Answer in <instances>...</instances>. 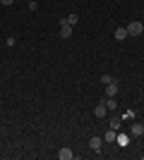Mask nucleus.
<instances>
[{
  "mask_svg": "<svg viewBox=\"0 0 144 160\" xmlns=\"http://www.w3.org/2000/svg\"><path fill=\"white\" fill-rule=\"evenodd\" d=\"M125 29H127V36H142V31H144V24L135 19V22H130V24H127Z\"/></svg>",
  "mask_w": 144,
  "mask_h": 160,
  "instance_id": "1",
  "label": "nucleus"
},
{
  "mask_svg": "<svg viewBox=\"0 0 144 160\" xmlns=\"http://www.w3.org/2000/svg\"><path fill=\"white\" fill-rule=\"evenodd\" d=\"M101 146H103L101 136H91V139H89V148L94 151V153H101Z\"/></svg>",
  "mask_w": 144,
  "mask_h": 160,
  "instance_id": "2",
  "label": "nucleus"
},
{
  "mask_svg": "<svg viewBox=\"0 0 144 160\" xmlns=\"http://www.w3.org/2000/svg\"><path fill=\"white\" fill-rule=\"evenodd\" d=\"M103 96H108V98H115V96H118V79L110 81V84H106V93H103Z\"/></svg>",
  "mask_w": 144,
  "mask_h": 160,
  "instance_id": "3",
  "label": "nucleus"
},
{
  "mask_svg": "<svg viewBox=\"0 0 144 160\" xmlns=\"http://www.w3.org/2000/svg\"><path fill=\"white\" fill-rule=\"evenodd\" d=\"M94 115L99 117V120H103V117L108 115V108H106V103H103V100H101V103H99V105L94 108Z\"/></svg>",
  "mask_w": 144,
  "mask_h": 160,
  "instance_id": "4",
  "label": "nucleus"
},
{
  "mask_svg": "<svg viewBox=\"0 0 144 160\" xmlns=\"http://www.w3.org/2000/svg\"><path fill=\"white\" fill-rule=\"evenodd\" d=\"M130 134H132V136H137V139H139V136H142V134H144V124H139V122H135V124H132V127H130Z\"/></svg>",
  "mask_w": 144,
  "mask_h": 160,
  "instance_id": "5",
  "label": "nucleus"
},
{
  "mask_svg": "<svg viewBox=\"0 0 144 160\" xmlns=\"http://www.w3.org/2000/svg\"><path fill=\"white\" fill-rule=\"evenodd\" d=\"M115 139H118V132H115V129H110V127H108V132L103 134V141H106V143H113Z\"/></svg>",
  "mask_w": 144,
  "mask_h": 160,
  "instance_id": "6",
  "label": "nucleus"
},
{
  "mask_svg": "<svg viewBox=\"0 0 144 160\" xmlns=\"http://www.w3.org/2000/svg\"><path fill=\"white\" fill-rule=\"evenodd\" d=\"M77 22H79V17H77V14H70V17H65V19H62V24H67V27L75 29V27H77Z\"/></svg>",
  "mask_w": 144,
  "mask_h": 160,
  "instance_id": "7",
  "label": "nucleus"
},
{
  "mask_svg": "<svg viewBox=\"0 0 144 160\" xmlns=\"http://www.w3.org/2000/svg\"><path fill=\"white\" fill-rule=\"evenodd\" d=\"M103 103H106V108H108V112H115L118 110V100L115 98H106Z\"/></svg>",
  "mask_w": 144,
  "mask_h": 160,
  "instance_id": "8",
  "label": "nucleus"
},
{
  "mask_svg": "<svg viewBox=\"0 0 144 160\" xmlns=\"http://www.w3.org/2000/svg\"><path fill=\"white\" fill-rule=\"evenodd\" d=\"M58 158L60 160H72V151H70V148H60V151H58Z\"/></svg>",
  "mask_w": 144,
  "mask_h": 160,
  "instance_id": "9",
  "label": "nucleus"
},
{
  "mask_svg": "<svg viewBox=\"0 0 144 160\" xmlns=\"http://www.w3.org/2000/svg\"><path fill=\"white\" fill-rule=\"evenodd\" d=\"M113 36H115V41H125V38H127V29H125V27L115 29V33H113Z\"/></svg>",
  "mask_w": 144,
  "mask_h": 160,
  "instance_id": "10",
  "label": "nucleus"
},
{
  "mask_svg": "<svg viewBox=\"0 0 144 160\" xmlns=\"http://www.w3.org/2000/svg\"><path fill=\"white\" fill-rule=\"evenodd\" d=\"M120 127H123V117H110V129H115V132H118Z\"/></svg>",
  "mask_w": 144,
  "mask_h": 160,
  "instance_id": "11",
  "label": "nucleus"
},
{
  "mask_svg": "<svg viewBox=\"0 0 144 160\" xmlns=\"http://www.w3.org/2000/svg\"><path fill=\"white\" fill-rule=\"evenodd\" d=\"M60 36H62V38H70V36H72V27L62 24V29H60Z\"/></svg>",
  "mask_w": 144,
  "mask_h": 160,
  "instance_id": "12",
  "label": "nucleus"
},
{
  "mask_svg": "<svg viewBox=\"0 0 144 160\" xmlns=\"http://www.w3.org/2000/svg\"><path fill=\"white\" fill-rule=\"evenodd\" d=\"M118 143H120V146H127V136H125V134H118Z\"/></svg>",
  "mask_w": 144,
  "mask_h": 160,
  "instance_id": "13",
  "label": "nucleus"
},
{
  "mask_svg": "<svg viewBox=\"0 0 144 160\" xmlns=\"http://www.w3.org/2000/svg\"><path fill=\"white\" fill-rule=\"evenodd\" d=\"M135 117H137V112H135V110H127V112L123 115V120H135Z\"/></svg>",
  "mask_w": 144,
  "mask_h": 160,
  "instance_id": "14",
  "label": "nucleus"
},
{
  "mask_svg": "<svg viewBox=\"0 0 144 160\" xmlns=\"http://www.w3.org/2000/svg\"><path fill=\"white\" fill-rule=\"evenodd\" d=\"M101 81H103V84H110V81H115V77H110V74H103Z\"/></svg>",
  "mask_w": 144,
  "mask_h": 160,
  "instance_id": "15",
  "label": "nucleus"
},
{
  "mask_svg": "<svg viewBox=\"0 0 144 160\" xmlns=\"http://www.w3.org/2000/svg\"><path fill=\"white\" fill-rule=\"evenodd\" d=\"M29 10H31V12H36V10H39V2H36V0H29Z\"/></svg>",
  "mask_w": 144,
  "mask_h": 160,
  "instance_id": "16",
  "label": "nucleus"
},
{
  "mask_svg": "<svg viewBox=\"0 0 144 160\" xmlns=\"http://www.w3.org/2000/svg\"><path fill=\"white\" fill-rule=\"evenodd\" d=\"M0 2H3V5H12L14 0H0Z\"/></svg>",
  "mask_w": 144,
  "mask_h": 160,
  "instance_id": "17",
  "label": "nucleus"
},
{
  "mask_svg": "<svg viewBox=\"0 0 144 160\" xmlns=\"http://www.w3.org/2000/svg\"><path fill=\"white\" fill-rule=\"evenodd\" d=\"M0 5H3V2H0Z\"/></svg>",
  "mask_w": 144,
  "mask_h": 160,
  "instance_id": "18",
  "label": "nucleus"
}]
</instances>
